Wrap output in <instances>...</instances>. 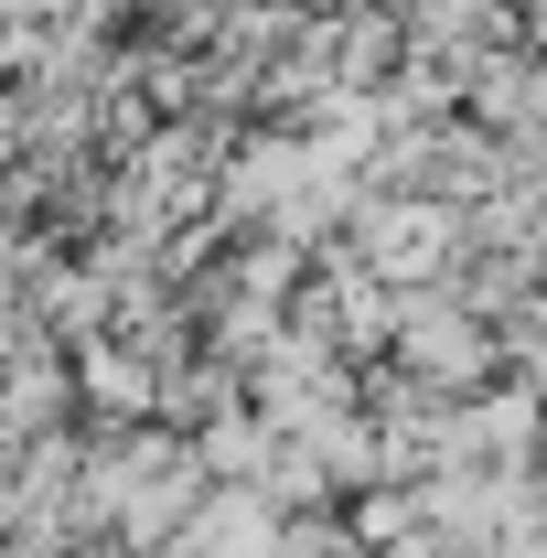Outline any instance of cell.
I'll list each match as a JSON object with an SVG mask.
<instances>
[{
  "label": "cell",
  "instance_id": "obj_1",
  "mask_svg": "<svg viewBox=\"0 0 547 558\" xmlns=\"http://www.w3.org/2000/svg\"><path fill=\"white\" fill-rule=\"evenodd\" d=\"M333 247L365 279H387V290H440V279L462 269L473 236H462V205H440V194H365V183H354Z\"/></svg>",
  "mask_w": 547,
  "mask_h": 558
},
{
  "label": "cell",
  "instance_id": "obj_2",
  "mask_svg": "<svg viewBox=\"0 0 547 558\" xmlns=\"http://www.w3.org/2000/svg\"><path fill=\"white\" fill-rule=\"evenodd\" d=\"M376 365H398V376L429 387V398H462V387H483V376L505 365V344H494V323L462 312L451 290H398V323H387Z\"/></svg>",
  "mask_w": 547,
  "mask_h": 558
},
{
  "label": "cell",
  "instance_id": "obj_3",
  "mask_svg": "<svg viewBox=\"0 0 547 558\" xmlns=\"http://www.w3.org/2000/svg\"><path fill=\"white\" fill-rule=\"evenodd\" d=\"M65 376H75V418H86V429H130V418H150V387H161V365H150L139 344H119V333H75Z\"/></svg>",
  "mask_w": 547,
  "mask_h": 558
},
{
  "label": "cell",
  "instance_id": "obj_4",
  "mask_svg": "<svg viewBox=\"0 0 547 558\" xmlns=\"http://www.w3.org/2000/svg\"><path fill=\"white\" fill-rule=\"evenodd\" d=\"M269 526H279V505L258 484H205L161 558H269Z\"/></svg>",
  "mask_w": 547,
  "mask_h": 558
},
{
  "label": "cell",
  "instance_id": "obj_5",
  "mask_svg": "<svg viewBox=\"0 0 547 558\" xmlns=\"http://www.w3.org/2000/svg\"><path fill=\"white\" fill-rule=\"evenodd\" d=\"M54 558H139V548H130V537H65Z\"/></svg>",
  "mask_w": 547,
  "mask_h": 558
},
{
  "label": "cell",
  "instance_id": "obj_6",
  "mask_svg": "<svg viewBox=\"0 0 547 558\" xmlns=\"http://www.w3.org/2000/svg\"><path fill=\"white\" fill-rule=\"evenodd\" d=\"M0 558H22V548H0Z\"/></svg>",
  "mask_w": 547,
  "mask_h": 558
}]
</instances>
